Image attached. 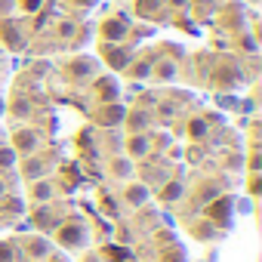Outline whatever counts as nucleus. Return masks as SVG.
I'll list each match as a JSON object with an SVG mask.
<instances>
[{
  "instance_id": "24",
  "label": "nucleus",
  "mask_w": 262,
  "mask_h": 262,
  "mask_svg": "<svg viewBox=\"0 0 262 262\" xmlns=\"http://www.w3.org/2000/svg\"><path fill=\"white\" fill-rule=\"evenodd\" d=\"M16 161H19V155L10 148V142H0V173L13 170V167H16Z\"/></svg>"
},
{
  "instance_id": "30",
  "label": "nucleus",
  "mask_w": 262,
  "mask_h": 262,
  "mask_svg": "<svg viewBox=\"0 0 262 262\" xmlns=\"http://www.w3.org/2000/svg\"><path fill=\"white\" fill-rule=\"evenodd\" d=\"M13 10H16V0H0V19L13 16Z\"/></svg>"
},
{
  "instance_id": "22",
  "label": "nucleus",
  "mask_w": 262,
  "mask_h": 262,
  "mask_svg": "<svg viewBox=\"0 0 262 262\" xmlns=\"http://www.w3.org/2000/svg\"><path fill=\"white\" fill-rule=\"evenodd\" d=\"M185 133H188L191 142H204V139L210 136V120H207V117H191V120L185 123Z\"/></svg>"
},
{
  "instance_id": "27",
  "label": "nucleus",
  "mask_w": 262,
  "mask_h": 262,
  "mask_svg": "<svg viewBox=\"0 0 262 262\" xmlns=\"http://www.w3.org/2000/svg\"><path fill=\"white\" fill-rule=\"evenodd\" d=\"M247 191H250V198H259L262 194V176L259 173H250L247 176Z\"/></svg>"
},
{
  "instance_id": "9",
  "label": "nucleus",
  "mask_w": 262,
  "mask_h": 262,
  "mask_svg": "<svg viewBox=\"0 0 262 262\" xmlns=\"http://www.w3.org/2000/svg\"><path fill=\"white\" fill-rule=\"evenodd\" d=\"M123 114H126V108L120 102H99V111L93 114V120L99 126H120L123 123Z\"/></svg>"
},
{
  "instance_id": "19",
  "label": "nucleus",
  "mask_w": 262,
  "mask_h": 262,
  "mask_svg": "<svg viewBox=\"0 0 262 262\" xmlns=\"http://www.w3.org/2000/svg\"><path fill=\"white\" fill-rule=\"evenodd\" d=\"M40 176H47V164H43L37 155L22 158V179H25V182H31V179H40Z\"/></svg>"
},
{
  "instance_id": "3",
  "label": "nucleus",
  "mask_w": 262,
  "mask_h": 262,
  "mask_svg": "<svg viewBox=\"0 0 262 262\" xmlns=\"http://www.w3.org/2000/svg\"><path fill=\"white\" fill-rule=\"evenodd\" d=\"M65 74L74 80V83H83V80H93L99 74V62L93 56H74L65 62Z\"/></svg>"
},
{
  "instance_id": "13",
  "label": "nucleus",
  "mask_w": 262,
  "mask_h": 262,
  "mask_svg": "<svg viewBox=\"0 0 262 262\" xmlns=\"http://www.w3.org/2000/svg\"><path fill=\"white\" fill-rule=\"evenodd\" d=\"M93 90H96L99 102H117V96H120V86L114 77H93Z\"/></svg>"
},
{
  "instance_id": "4",
  "label": "nucleus",
  "mask_w": 262,
  "mask_h": 262,
  "mask_svg": "<svg viewBox=\"0 0 262 262\" xmlns=\"http://www.w3.org/2000/svg\"><path fill=\"white\" fill-rule=\"evenodd\" d=\"M99 37H102V43H123V40L129 37V22H126L123 16H108V19H102Z\"/></svg>"
},
{
  "instance_id": "28",
  "label": "nucleus",
  "mask_w": 262,
  "mask_h": 262,
  "mask_svg": "<svg viewBox=\"0 0 262 262\" xmlns=\"http://www.w3.org/2000/svg\"><path fill=\"white\" fill-rule=\"evenodd\" d=\"M13 259H16V244L0 241V262H13Z\"/></svg>"
},
{
  "instance_id": "29",
  "label": "nucleus",
  "mask_w": 262,
  "mask_h": 262,
  "mask_svg": "<svg viewBox=\"0 0 262 262\" xmlns=\"http://www.w3.org/2000/svg\"><path fill=\"white\" fill-rule=\"evenodd\" d=\"M247 170H250V173H259V170H262V158H259V151H256V148L247 155Z\"/></svg>"
},
{
  "instance_id": "25",
  "label": "nucleus",
  "mask_w": 262,
  "mask_h": 262,
  "mask_svg": "<svg viewBox=\"0 0 262 262\" xmlns=\"http://www.w3.org/2000/svg\"><path fill=\"white\" fill-rule=\"evenodd\" d=\"M231 216V204L228 201H216V207H210V219H213V225L216 222H225Z\"/></svg>"
},
{
  "instance_id": "2",
  "label": "nucleus",
  "mask_w": 262,
  "mask_h": 262,
  "mask_svg": "<svg viewBox=\"0 0 262 262\" xmlns=\"http://www.w3.org/2000/svg\"><path fill=\"white\" fill-rule=\"evenodd\" d=\"M10 148H13L19 158L37 155V148H40V136H37V129H31L28 123L13 126V133H10Z\"/></svg>"
},
{
  "instance_id": "32",
  "label": "nucleus",
  "mask_w": 262,
  "mask_h": 262,
  "mask_svg": "<svg viewBox=\"0 0 262 262\" xmlns=\"http://www.w3.org/2000/svg\"><path fill=\"white\" fill-rule=\"evenodd\" d=\"M80 262H105V259H102L99 253H83V256H80Z\"/></svg>"
},
{
  "instance_id": "18",
  "label": "nucleus",
  "mask_w": 262,
  "mask_h": 262,
  "mask_svg": "<svg viewBox=\"0 0 262 262\" xmlns=\"http://www.w3.org/2000/svg\"><path fill=\"white\" fill-rule=\"evenodd\" d=\"M4 111H10V114H13V120H19V123H25V120L34 114V108H31V102H28L25 96H13V99H10V105H7Z\"/></svg>"
},
{
  "instance_id": "36",
  "label": "nucleus",
  "mask_w": 262,
  "mask_h": 262,
  "mask_svg": "<svg viewBox=\"0 0 262 262\" xmlns=\"http://www.w3.org/2000/svg\"><path fill=\"white\" fill-rule=\"evenodd\" d=\"M4 108H7V102H4V99H0V117H4Z\"/></svg>"
},
{
  "instance_id": "21",
  "label": "nucleus",
  "mask_w": 262,
  "mask_h": 262,
  "mask_svg": "<svg viewBox=\"0 0 262 262\" xmlns=\"http://www.w3.org/2000/svg\"><path fill=\"white\" fill-rule=\"evenodd\" d=\"M0 216H7V219H13V216H25V204H22V198L7 191L4 198H0Z\"/></svg>"
},
{
  "instance_id": "37",
  "label": "nucleus",
  "mask_w": 262,
  "mask_h": 262,
  "mask_svg": "<svg viewBox=\"0 0 262 262\" xmlns=\"http://www.w3.org/2000/svg\"><path fill=\"white\" fill-rule=\"evenodd\" d=\"M50 262H65V259H62V256H53V259H50Z\"/></svg>"
},
{
  "instance_id": "17",
  "label": "nucleus",
  "mask_w": 262,
  "mask_h": 262,
  "mask_svg": "<svg viewBox=\"0 0 262 262\" xmlns=\"http://www.w3.org/2000/svg\"><path fill=\"white\" fill-rule=\"evenodd\" d=\"M151 62H155V59H148V56H145V59H136V56H133V62L123 68V74L133 77V80H151Z\"/></svg>"
},
{
  "instance_id": "6",
  "label": "nucleus",
  "mask_w": 262,
  "mask_h": 262,
  "mask_svg": "<svg viewBox=\"0 0 262 262\" xmlns=\"http://www.w3.org/2000/svg\"><path fill=\"white\" fill-rule=\"evenodd\" d=\"M148 201H151V185H148V182L126 179V185H123V204H126V207L139 210V207H145Z\"/></svg>"
},
{
  "instance_id": "12",
  "label": "nucleus",
  "mask_w": 262,
  "mask_h": 262,
  "mask_svg": "<svg viewBox=\"0 0 262 262\" xmlns=\"http://www.w3.org/2000/svg\"><path fill=\"white\" fill-rule=\"evenodd\" d=\"M133 170H136V161H129L126 155H114V158L108 161V176H111V179L126 182V179H133Z\"/></svg>"
},
{
  "instance_id": "8",
  "label": "nucleus",
  "mask_w": 262,
  "mask_h": 262,
  "mask_svg": "<svg viewBox=\"0 0 262 262\" xmlns=\"http://www.w3.org/2000/svg\"><path fill=\"white\" fill-rule=\"evenodd\" d=\"M0 40H4V47L13 50V53L25 50V31H22V25H16L13 19H0Z\"/></svg>"
},
{
  "instance_id": "5",
  "label": "nucleus",
  "mask_w": 262,
  "mask_h": 262,
  "mask_svg": "<svg viewBox=\"0 0 262 262\" xmlns=\"http://www.w3.org/2000/svg\"><path fill=\"white\" fill-rule=\"evenodd\" d=\"M99 56H102V62H105L111 71H123L129 62H133V53H129L123 43H102V47H99Z\"/></svg>"
},
{
  "instance_id": "15",
  "label": "nucleus",
  "mask_w": 262,
  "mask_h": 262,
  "mask_svg": "<svg viewBox=\"0 0 262 262\" xmlns=\"http://www.w3.org/2000/svg\"><path fill=\"white\" fill-rule=\"evenodd\" d=\"M31 222H34V228H40V231H53V228L59 225V216H53L50 204H37V210L31 213Z\"/></svg>"
},
{
  "instance_id": "10",
  "label": "nucleus",
  "mask_w": 262,
  "mask_h": 262,
  "mask_svg": "<svg viewBox=\"0 0 262 262\" xmlns=\"http://www.w3.org/2000/svg\"><path fill=\"white\" fill-rule=\"evenodd\" d=\"M28 198H31L34 207H37V204H50V201L56 198V185H53V179H47V176L31 179V182H28Z\"/></svg>"
},
{
  "instance_id": "26",
  "label": "nucleus",
  "mask_w": 262,
  "mask_h": 262,
  "mask_svg": "<svg viewBox=\"0 0 262 262\" xmlns=\"http://www.w3.org/2000/svg\"><path fill=\"white\" fill-rule=\"evenodd\" d=\"M161 262H185L182 247H179V244H173L170 250H164V253H161Z\"/></svg>"
},
{
  "instance_id": "20",
  "label": "nucleus",
  "mask_w": 262,
  "mask_h": 262,
  "mask_svg": "<svg viewBox=\"0 0 262 262\" xmlns=\"http://www.w3.org/2000/svg\"><path fill=\"white\" fill-rule=\"evenodd\" d=\"M185 194V182L182 179H167L161 185V204H179Z\"/></svg>"
},
{
  "instance_id": "34",
  "label": "nucleus",
  "mask_w": 262,
  "mask_h": 262,
  "mask_svg": "<svg viewBox=\"0 0 262 262\" xmlns=\"http://www.w3.org/2000/svg\"><path fill=\"white\" fill-rule=\"evenodd\" d=\"M7 191H10V182H7V179H4V176H0V198H4V194H7Z\"/></svg>"
},
{
  "instance_id": "33",
  "label": "nucleus",
  "mask_w": 262,
  "mask_h": 262,
  "mask_svg": "<svg viewBox=\"0 0 262 262\" xmlns=\"http://www.w3.org/2000/svg\"><path fill=\"white\" fill-rule=\"evenodd\" d=\"M164 4H170L173 10H185V7H188V0H164Z\"/></svg>"
},
{
  "instance_id": "23",
  "label": "nucleus",
  "mask_w": 262,
  "mask_h": 262,
  "mask_svg": "<svg viewBox=\"0 0 262 262\" xmlns=\"http://www.w3.org/2000/svg\"><path fill=\"white\" fill-rule=\"evenodd\" d=\"M161 7H164V0H136V13L142 19H158Z\"/></svg>"
},
{
  "instance_id": "31",
  "label": "nucleus",
  "mask_w": 262,
  "mask_h": 262,
  "mask_svg": "<svg viewBox=\"0 0 262 262\" xmlns=\"http://www.w3.org/2000/svg\"><path fill=\"white\" fill-rule=\"evenodd\" d=\"M225 167H228V170H241V167H244V158H241V155H237V158L228 155V158H225Z\"/></svg>"
},
{
  "instance_id": "11",
  "label": "nucleus",
  "mask_w": 262,
  "mask_h": 262,
  "mask_svg": "<svg viewBox=\"0 0 262 262\" xmlns=\"http://www.w3.org/2000/svg\"><path fill=\"white\" fill-rule=\"evenodd\" d=\"M123 123H126L129 133H148V129H151V111H145V108H126Z\"/></svg>"
},
{
  "instance_id": "14",
  "label": "nucleus",
  "mask_w": 262,
  "mask_h": 262,
  "mask_svg": "<svg viewBox=\"0 0 262 262\" xmlns=\"http://www.w3.org/2000/svg\"><path fill=\"white\" fill-rule=\"evenodd\" d=\"M22 250H25V256H31V259H50L53 244H50L47 237L34 234V237H25V241H22Z\"/></svg>"
},
{
  "instance_id": "35",
  "label": "nucleus",
  "mask_w": 262,
  "mask_h": 262,
  "mask_svg": "<svg viewBox=\"0 0 262 262\" xmlns=\"http://www.w3.org/2000/svg\"><path fill=\"white\" fill-rule=\"evenodd\" d=\"M71 4H77V7H90L93 0H71Z\"/></svg>"
},
{
  "instance_id": "7",
  "label": "nucleus",
  "mask_w": 262,
  "mask_h": 262,
  "mask_svg": "<svg viewBox=\"0 0 262 262\" xmlns=\"http://www.w3.org/2000/svg\"><path fill=\"white\" fill-rule=\"evenodd\" d=\"M123 155L129 161H145L151 155V136L148 133H129L123 142Z\"/></svg>"
},
{
  "instance_id": "16",
  "label": "nucleus",
  "mask_w": 262,
  "mask_h": 262,
  "mask_svg": "<svg viewBox=\"0 0 262 262\" xmlns=\"http://www.w3.org/2000/svg\"><path fill=\"white\" fill-rule=\"evenodd\" d=\"M176 74H179L176 62H170V59H158V62H151V80L170 83V80H176Z\"/></svg>"
},
{
  "instance_id": "1",
  "label": "nucleus",
  "mask_w": 262,
  "mask_h": 262,
  "mask_svg": "<svg viewBox=\"0 0 262 262\" xmlns=\"http://www.w3.org/2000/svg\"><path fill=\"white\" fill-rule=\"evenodd\" d=\"M53 231H56V244L65 247V250H80L86 244V225L77 222V219H68V222L59 219V225Z\"/></svg>"
}]
</instances>
